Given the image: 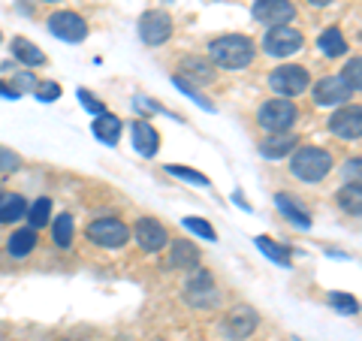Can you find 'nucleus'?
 Segmentation results:
<instances>
[{
  "label": "nucleus",
  "mask_w": 362,
  "mask_h": 341,
  "mask_svg": "<svg viewBox=\"0 0 362 341\" xmlns=\"http://www.w3.org/2000/svg\"><path fill=\"white\" fill-rule=\"evenodd\" d=\"M257 58V45L245 33H223L209 42V61L221 70H245Z\"/></svg>",
  "instance_id": "1"
},
{
  "label": "nucleus",
  "mask_w": 362,
  "mask_h": 341,
  "mask_svg": "<svg viewBox=\"0 0 362 341\" xmlns=\"http://www.w3.org/2000/svg\"><path fill=\"white\" fill-rule=\"evenodd\" d=\"M290 173L296 175L305 185H317L323 181L326 175L332 173V154L320 149V145H302V149H293L290 151Z\"/></svg>",
  "instance_id": "2"
},
{
  "label": "nucleus",
  "mask_w": 362,
  "mask_h": 341,
  "mask_svg": "<svg viewBox=\"0 0 362 341\" xmlns=\"http://www.w3.org/2000/svg\"><path fill=\"white\" fill-rule=\"evenodd\" d=\"M296 118H299V112H296V106H293V100H287V97L266 100L257 112V124L266 133H287L293 124H296Z\"/></svg>",
  "instance_id": "3"
},
{
  "label": "nucleus",
  "mask_w": 362,
  "mask_h": 341,
  "mask_svg": "<svg viewBox=\"0 0 362 341\" xmlns=\"http://www.w3.org/2000/svg\"><path fill=\"white\" fill-rule=\"evenodd\" d=\"M308 85H311V76L299 64H284V67H278V70L269 73V88L275 91L278 97H287V100L299 97Z\"/></svg>",
  "instance_id": "4"
},
{
  "label": "nucleus",
  "mask_w": 362,
  "mask_h": 341,
  "mask_svg": "<svg viewBox=\"0 0 362 341\" xmlns=\"http://www.w3.org/2000/svg\"><path fill=\"white\" fill-rule=\"evenodd\" d=\"M302 45H305V37L290 25L269 28L263 37V52L272 54V58H293L296 52H302Z\"/></svg>",
  "instance_id": "5"
},
{
  "label": "nucleus",
  "mask_w": 362,
  "mask_h": 341,
  "mask_svg": "<svg viewBox=\"0 0 362 341\" xmlns=\"http://www.w3.org/2000/svg\"><path fill=\"white\" fill-rule=\"evenodd\" d=\"M185 299H187V305H194V308H211V305H218L221 290H218V284H214L211 272L199 269V266L194 269V275L185 284Z\"/></svg>",
  "instance_id": "6"
},
{
  "label": "nucleus",
  "mask_w": 362,
  "mask_h": 341,
  "mask_svg": "<svg viewBox=\"0 0 362 341\" xmlns=\"http://www.w3.org/2000/svg\"><path fill=\"white\" fill-rule=\"evenodd\" d=\"M88 238L100 248H124L130 242V226L118 218H97L88 224Z\"/></svg>",
  "instance_id": "7"
},
{
  "label": "nucleus",
  "mask_w": 362,
  "mask_h": 341,
  "mask_svg": "<svg viewBox=\"0 0 362 341\" xmlns=\"http://www.w3.org/2000/svg\"><path fill=\"white\" fill-rule=\"evenodd\" d=\"M173 16L166 9H148V13L139 16V40L145 45H163L173 37Z\"/></svg>",
  "instance_id": "8"
},
{
  "label": "nucleus",
  "mask_w": 362,
  "mask_h": 341,
  "mask_svg": "<svg viewBox=\"0 0 362 341\" xmlns=\"http://www.w3.org/2000/svg\"><path fill=\"white\" fill-rule=\"evenodd\" d=\"M133 238H136V245H139L145 254H160L163 248L169 245L166 226L157 218H148V214L133 224Z\"/></svg>",
  "instance_id": "9"
},
{
  "label": "nucleus",
  "mask_w": 362,
  "mask_h": 341,
  "mask_svg": "<svg viewBox=\"0 0 362 341\" xmlns=\"http://www.w3.org/2000/svg\"><path fill=\"white\" fill-rule=\"evenodd\" d=\"M251 13L259 25L275 28V25H290L296 18V6H293V0H254Z\"/></svg>",
  "instance_id": "10"
},
{
  "label": "nucleus",
  "mask_w": 362,
  "mask_h": 341,
  "mask_svg": "<svg viewBox=\"0 0 362 341\" xmlns=\"http://www.w3.org/2000/svg\"><path fill=\"white\" fill-rule=\"evenodd\" d=\"M49 30L58 40H64V42H82L88 37L85 18L78 16V13H73V9H61V13H54L49 18Z\"/></svg>",
  "instance_id": "11"
},
{
  "label": "nucleus",
  "mask_w": 362,
  "mask_h": 341,
  "mask_svg": "<svg viewBox=\"0 0 362 341\" xmlns=\"http://www.w3.org/2000/svg\"><path fill=\"white\" fill-rule=\"evenodd\" d=\"M257 326H259V314L251 308V305H235V308H230V314L223 317V333L233 341L254 335Z\"/></svg>",
  "instance_id": "12"
},
{
  "label": "nucleus",
  "mask_w": 362,
  "mask_h": 341,
  "mask_svg": "<svg viewBox=\"0 0 362 341\" xmlns=\"http://www.w3.org/2000/svg\"><path fill=\"white\" fill-rule=\"evenodd\" d=\"M329 130L338 136V139H359L362 136V106L359 103H344L329 118Z\"/></svg>",
  "instance_id": "13"
},
{
  "label": "nucleus",
  "mask_w": 362,
  "mask_h": 341,
  "mask_svg": "<svg viewBox=\"0 0 362 341\" xmlns=\"http://www.w3.org/2000/svg\"><path fill=\"white\" fill-rule=\"evenodd\" d=\"M350 85L344 82L341 76H326L314 85V103L317 106H344L350 100Z\"/></svg>",
  "instance_id": "14"
},
{
  "label": "nucleus",
  "mask_w": 362,
  "mask_h": 341,
  "mask_svg": "<svg viewBox=\"0 0 362 341\" xmlns=\"http://www.w3.org/2000/svg\"><path fill=\"white\" fill-rule=\"evenodd\" d=\"M130 139H133V149L139 151L142 157H154L157 151H160V133H157L154 124L145 121V118H136L133 121Z\"/></svg>",
  "instance_id": "15"
},
{
  "label": "nucleus",
  "mask_w": 362,
  "mask_h": 341,
  "mask_svg": "<svg viewBox=\"0 0 362 341\" xmlns=\"http://www.w3.org/2000/svg\"><path fill=\"white\" fill-rule=\"evenodd\" d=\"M166 266H173V269H197L199 266V248L194 242H187V238H178V242H173V248H169Z\"/></svg>",
  "instance_id": "16"
},
{
  "label": "nucleus",
  "mask_w": 362,
  "mask_h": 341,
  "mask_svg": "<svg viewBox=\"0 0 362 341\" xmlns=\"http://www.w3.org/2000/svg\"><path fill=\"white\" fill-rule=\"evenodd\" d=\"M299 145V136L293 133H272L269 139L259 142V154L269 157V161H278V157H287L293 149Z\"/></svg>",
  "instance_id": "17"
},
{
  "label": "nucleus",
  "mask_w": 362,
  "mask_h": 341,
  "mask_svg": "<svg viewBox=\"0 0 362 341\" xmlns=\"http://www.w3.org/2000/svg\"><path fill=\"white\" fill-rule=\"evenodd\" d=\"M28 214V200L16 190H0V221L16 224Z\"/></svg>",
  "instance_id": "18"
},
{
  "label": "nucleus",
  "mask_w": 362,
  "mask_h": 341,
  "mask_svg": "<svg viewBox=\"0 0 362 341\" xmlns=\"http://www.w3.org/2000/svg\"><path fill=\"white\" fill-rule=\"evenodd\" d=\"M178 73H181L178 79H190V82H197V85H211L214 82V67L206 58H185Z\"/></svg>",
  "instance_id": "19"
},
{
  "label": "nucleus",
  "mask_w": 362,
  "mask_h": 341,
  "mask_svg": "<svg viewBox=\"0 0 362 341\" xmlns=\"http://www.w3.org/2000/svg\"><path fill=\"white\" fill-rule=\"evenodd\" d=\"M37 230L33 226H25V230H16L13 236L6 238V254L9 257H16V260H21V257H28V254H33V248H37Z\"/></svg>",
  "instance_id": "20"
},
{
  "label": "nucleus",
  "mask_w": 362,
  "mask_h": 341,
  "mask_svg": "<svg viewBox=\"0 0 362 341\" xmlns=\"http://www.w3.org/2000/svg\"><path fill=\"white\" fill-rule=\"evenodd\" d=\"M90 130H94V136L100 142L106 145H115L121 139V118L112 115V112H103V115H97L94 124H90Z\"/></svg>",
  "instance_id": "21"
},
{
  "label": "nucleus",
  "mask_w": 362,
  "mask_h": 341,
  "mask_svg": "<svg viewBox=\"0 0 362 341\" xmlns=\"http://www.w3.org/2000/svg\"><path fill=\"white\" fill-rule=\"evenodd\" d=\"M317 49H320L326 58H341V54L347 52V40H344V33L341 28H326L320 37H317Z\"/></svg>",
  "instance_id": "22"
},
{
  "label": "nucleus",
  "mask_w": 362,
  "mask_h": 341,
  "mask_svg": "<svg viewBox=\"0 0 362 341\" xmlns=\"http://www.w3.org/2000/svg\"><path fill=\"white\" fill-rule=\"evenodd\" d=\"M13 58L21 61L25 67H42L45 64V54L37 49V42H30L28 37H16L13 40Z\"/></svg>",
  "instance_id": "23"
},
{
  "label": "nucleus",
  "mask_w": 362,
  "mask_h": 341,
  "mask_svg": "<svg viewBox=\"0 0 362 341\" xmlns=\"http://www.w3.org/2000/svg\"><path fill=\"white\" fill-rule=\"evenodd\" d=\"M275 206L278 212L284 214V218H290L296 226H311V218H308V212H305L296 200L290 197V193H275Z\"/></svg>",
  "instance_id": "24"
},
{
  "label": "nucleus",
  "mask_w": 362,
  "mask_h": 341,
  "mask_svg": "<svg viewBox=\"0 0 362 341\" xmlns=\"http://www.w3.org/2000/svg\"><path fill=\"white\" fill-rule=\"evenodd\" d=\"M338 206H341L347 214L359 218V214H362V187H359V181H354V185H344L341 190H338Z\"/></svg>",
  "instance_id": "25"
},
{
  "label": "nucleus",
  "mask_w": 362,
  "mask_h": 341,
  "mask_svg": "<svg viewBox=\"0 0 362 341\" xmlns=\"http://www.w3.org/2000/svg\"><path fill=\"white\" fill-rule=\"evenodd\" d=\"M254 242H257V248H259V251H263V254L272 260V263H278V266H284V269H290V266H293L290 251H287V248H281V245H275V242H272L269 236H257Z\"/></svg>",
  "instance_id": "26"
},
{
  "label": "nucleus",
  "mask_w": 362,
  "mask_h": 341,
  "mask_svg": "<svg viewBox=\"0 0 362 341\" xmlns=\"http://www.w3.org/2000/svg\"><path fill=\"white\" fill-rule=\"evenodd\" d=\"M25 218L30 221L33 230H42V226L52 221V200H49V197H40L37 202H33V206H28Z\"/></svg>",
  "instance_id": "27"
},
{
  "label": "nucleus",
  "mask_w": 362,
  "mask_h": 341,
  "mask_svg": "<svg viewBox=\"0 0 362 341\" xmlns=\"http://www.w3.org/2000/svg\"><path fill=\"white\" fill-rule=\"evenodd\" d=\"M73 233H76V226H73L70 214H61V218H54V224H52L54 245H58V248H70L73 245Z\"/></svg>",
  "instance_id": "28"
},
{
  "label": "nucleus",
  "mask_w": 362,
  "mask_h": 341,
  "mask_svg": "<svg viewBox=\"0 0 362 341\" xmlns=\"http://www.w3.org/2000/svg\"><path fill=\"white\" fill-rule=\"evenodd\" d=\"M166 173L169 175H175V178H181V181H190V185H199V187H211V181L202 175V173H197V169H190V166H178V163H169L166 166Z\"/></svg>",
  "instance_id": "29"
},
{
  "label": "nucleus",
  "mask_w": 362,
  "mask_h": 341,
  "mask_svg": "<svg viewBox=\"0 0 362 341\" xmlns=\"http://www.w3.org/2000/svg\"><path fill=\"white\" fill-rule=\"evenodd\" d=\"M359 70H362V58H359V54H354V58H350L347 61V67H344V82L350 85V91H354V94H356V91H359V85H362V76H359Z\"/></svg>",
  "instance_id": "30"
},
{
  "label": "nucleus",
  "mask_w": 362,
  "mask_h": 341,
  "mask_svg": "<svg viewBox=\"0 0 362 341\" xmlns=\"http://www.w3.org/2000/svg\"><path fill=\"white\" fill-rule=\"evenodd\" d=\"M185 226H187L190 233L202 236L206 242H218V233H214V226L209 221H202V218H185Z\"/></svg>",
  "instance_id": "31"
},
{
  "label": "nucleus",
  "mask_w": 362,
  "mask_h": 341,
  "mask_svg": "<svg viewBox=\"0 0 362 341\" xmlns=\"http://www.w3.org/2000/svg\"><path fill=\"white\" fill-rule=\"evenodd\" d=\"M329 305L332 308H338V314H356L359 311V305L354 296H347V293H329Z\"/></svg>",
  "instance_id": "32"
},
{
  "label": "nucleus",
  "mask_w": 362,
  "mask_h": 341,
  "mask_svg": "<svg viewBox=\"0 0 362 341\" xmlns=\"http://www.w3.org/2000/svg\"><path fill=\"white\" fill-rule=\"evenodd\" d=\"M21 169V157L6 149V145H0V173H18Z\"/></svg>",
  "instance_id": "33"
},
{
  "label": "nucleus",
  "mask_w": 362,
  "mask_h": 341,
  "mask_svg": "<svg viewBox=\"0 0 362 341\" xmlns=\"http://www.w3.org/2000/svg\"><path fill=\"white\" fill-rule=\"evenodd\" d=\"M33 94H37L40 100H45V103H52V100L61 97V85L58 82H37L33 85Z\"/></svg>",
  "instance_id": "34"
},
{
  "label": "nucleus",
  "mask_w": 362,
  "mask_h": 341,
  "mask_svg": "<svg viewBox=\"0 0 362 341\" xmlns=\"http://www.w3.org/2000/svg\"><path fill=\"white\" fill-rule=\"evenodd\" d=\"M78 103H82L88 112H90V115H103V112H106V106L103 103H100V100L94 97V94H90V91H78Z\"/></svg>",
  "instance_id": "35"
},
{
  "label": "nucleus",
  "mask_w": 362,
  "mask_h": 341,
  "mask_svg": "<svg viewBox=\"0 0 362 341\" xmlns=\"http://www.w3.org/2000/svg\"><path fill=\"white\" fill-rule=\"evenodd\" d=\"M344 169H347V178L354 175V181H359V157H354V161H347V166H344Z\"/></svg>",
  "instance_id": "36"
},
{
  "label": "nucleus",
  "mask_w": 362,
  "mask_h": 341,
  "mask_svg": "<svg viewBox=\"0 0 362 341\" xmlns=\"http://www.w3.org/2000/svg\"><path fill=\"white\" fill-rule=\"evenodd\" d=\"M0 97H9V100H16V97H18V88H9L6 82H0Z\"/></svg>",
  "instance_id": "37"
},
{
  "label": "nucleus",
  "mask_w": 362,
  "mask_h": 341,
  "mask_svg": "<svg viewBox=\"0 0 362 341\" xmlns=\"http://www.w3.org/2000/svg\"><path fill=\"white\" fill-rule=\"evenodd\" d=\"M311 6H329V4H335V0H308Z\"/></svg>",
  "instance_id": "38"
},
{
  "label": "nucleus",
  "mask_w": 362,
  "mask_h": 341,
  "mask_svg": "<svg viewBox=\"0 0 362 341\" xmlns=\"http://www.w3.org/2000/svg\"><path fill=\"white\" fill-rule=\"evenodd\" d=\"M42 4H61V0H42Z\"/></svg>",
  "instance_id": "39"
},
{
  "label": "nucleus",
  "mask_w": 362,
  "mask_h": 341,
  "mask_svg": "<svg viewBox=\"0 0 362 341\" xmlns=\"http://www.w3.org/2000/svg\"><path fill=\"white\" fill-rule=\"evenodd\" d=\"M0 40H4V33H0Z\"/></svg>",
  "instance_id": "40"
}]
</instances>
